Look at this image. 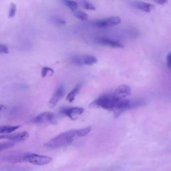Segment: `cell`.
<instances>
[{"mask_svg": "<svg viewBox=\"0 0 171 171\" xmlns=\"http://www.w3.org/2000/svg\"><path fill=\"white\" fill-rule=\"evenodd\" d=\"M112 94L117 98H125L127 96L130 95V94H131V88L127 85H120Z\"/></svg>", "mask_w": 171, "mask_h": 171, "instance_id": "cell-10", "label": "cell"}, {"mask_svg": "<svg viewBox=\"0 0 171 171\" xmlns=\"http://www.w3.org/2000/svg\"><path fill=\"white\" fill-rule=\"evenodd\" d=\"M31 122L35 124H46V123H55L56 122L55 116L53 114L49 112H45L38 115L31 120Z\"/></svg>", "mask_w": 171, "mask_h": 171, "instance_id": "cell-5", "label": "cell"}, {"mask_svg": "<svg viewBox=\"0 0 171 171\" xmlns=\"http://www.w3.org/2000/svg\"><path fill=\"white\" fill-rule=\"evenodd\" d=\"M79 138L78 130H70L60 133L52 138L44 146L49 148H60L71 145L76 138Z\"/></svg>", "mask_w": 171, "mask_h": 171, "instance_id": "cell-2", "label": "cell"}, {"mask_svg": "<svg viewBox=\"0 0 171 171\" xmlns=\"http://www.w3.org/2000/svg\"><path fill=\"white\" fill-rule=\"evenodd\" d=\"M20 126H2L0 128V134H10L13 132H14L17 128H19Z\"/></svg>", "mask_w": 171, "mask_h": 171, "instance_id": "cell-14", "label": "cell"}, {"mask_svg": "<svg viewBox=\"0 0 171 171\" xmlns=\"http://www.w3.org/2000/svg\"><path fill=\"white\" fill-rule=\"evenodd\" d=\"M166 62H167L168 67L171 70V53H170L167 56V58H166Z\"/></svg>", "mask_w": 171, "mask_h": 171, "instance_id": "cell-27", "label": "cell"}, {"mask_svg": "<svg viewBox=\"0 0 171 171\" xmlns=\"http://www.w3.org/2000/svg\"><path fill=\"white\" fill-rule=\"evenodd\" d=\"M155 2H156V3L159 4V5H165V4L169 2V0H153Z\"/></svg>", "mask_w": 171, "mask_h": 171, "instance_id": "cell-26", "label": "cell"}, {"mask_svg": "<svg viewBox=\"0 0 171 171\" xmlns=\"http://www.w3.org/2000/svg\"><path fill=\"white\" fill-rule=\"evenodd\" d=\"M80 4L82 6L87 10H95L96 7L92 3L88 2V0H80Z\"/></svg>", "mask_w": 171, "mask_h": 171, "instance_id": "cell-18", "label": "cell"}, {"mask_svg": "<svg viewBox=\"0 0 171 171\" xmlns=\"http://www.w3.org/2000/svg\"><path fill=\"white\" fill-rule=\"evenodd\" d=\"M65 93V88L63 85H60L56 90V91L52 95L50 100L49 102V105L50 107H54L61 98L64 96Z\"/></svg>", "mask_w": 171, "mask_h": 171, "instance_id": "cell-8", "label": "cell"}, {"mask_svg": "<svg viewBox=\"0 0 171 171\" xmlns=\"http://www.w3.org/2000/svg\"><path fill=\"white\" fill-rule=\"evenodd\" d=\"M63 3H64L72 12L78 10V8L79 7L78 3L77 2H76L75 1H73V0H63Z\"/></svg>", "mask_w": 171, "mask_h": 171, "instance_id": "cell-17", "label": "cell"}, {"mask_svg": "<svg viewBox=\"0 0 171 171\" xmlns=\"http://www.w3.org/2000/svg\"><path fill=\"white\" fill-rule=\"evenodd\" d=\"M71 62L74 64L78 66H83V61H82V56H74L71 58Z\"/></svg>", "mask_w": 171, "mask_h": 171, "instance_id": "cell-20", "label": "cell"}, {"mask_svg": "<svg viewBox=\"0 0 171 171\" xmlns=\"http://www.w3.org/2000/svg\"><path fill=\"white\" fill-rule=\"evenodd\" d=\"M0 52L1 53H8V48L7 46L4 44H1V46H0Z\"/></svg>", "mask_w": 171, "mask_h": 171, "instance_id": "cell-24", "label": "cell"}, {"mask_svg": "<svg viewBox=\"0 0 171 171\" xmlns=\"http://www.w3.org/2000/svg\"><path fill=\"white\" fill-rule=\"evenodd\" d=\"M17 10V6L16 4L14 3H12L10 5V9H9V12H8V16L9 18H12L15 16Z\"/></svg>", "mask_w": 171, "mask_h": 171, "instance_id": "cell-22", "label": "cell"}, {"mask_svg": "<svg viewBox=\"0 0 171 171\" xmlns=\"http://www.w3.org/2000/svg\"><path fill=\"white\" fill-rule=\"evenodd\" d=\"M72 13L74 16H75L76 18H78L82 21H86L88 19V14L84 12L83 11L76 10L72 11Z\"/></svg>", "mask_w": 171, "mask_h": 171, "instance_id": "cell-16", "label": "cell"}, {"mask_svg": "<svg viewBox=\"0 0 171 171\" xmlns=\"http://www.w3.org/2000/svg\"><path fill=\"white\" fill-rule=\"evenodd\" d=\"M53 21H54L56 24L59 25H64L66 23L64 20L59 18V17H54V18H53Z\"/></svg>", "mask_w": 171, "mask_h": 171, "instance_id": "cell-25", "label": "cell"}, {"mask_svg": "<svg viewBox=\"0 0 171 171\" xmlns=\"http://www.w3.org/2000/svg\"><path fill=\"white\" fill-rule=\"evenodd\" d=\"M52 158L49 156L34 154V153H28L24 156V160L34 165L42 166L47 164L52 161Z\"/></svg>", "mask_w": 171, "mask_h": 171, "instance_id": "cell-3", "label": "cell"}, {"mask_svg": "<svg viewBox=\"0 0 171 171\" xmlns=\"http://www.w3.org/2000/svg\"><path fill=\"white\" fill-rule=\"evenodd\" d=\"M82 61H83L84 65H86V66L94 65L96 64L98 62L96 58L91 55L82 56Z\"/></svg>", "mask_w": 171, "mask_h": 171, "instance_id": "cell-15", "label": "cell"}, {"mask_svg": "<svg viewBox=\"0 0 171 171\" xmlns=\"http://www.w3.org/2000/svg\"><path fill=\"white\" fill-rule=\"evenodd\" d=\"M92 105L102 108L104 110L113 111L115 116H118L125 110L142 106L143 102L141 100L130 101L125 98L119 99L116 98L113 94H106L94 101Z\"/></svg>", "mask_w": 171, "mask_h": 171, "instance_id": "cell-1", "label": "cell"}, {"mask_svg": "<svg viewBox=\"0 0 171 171\" xmlns=\"http://www.w3.org/2000/svg\"><path fill=\"white\" fill-rule=\"evenodd\" d=\"M96 42L101 45H104L106 46H109L114 48H124L123 45L120 42L115 39H112L107 38H99L96 39Z\"/></svg>", "mask_w": 171, "mask_h": 171, "instance_id": "cell-9", "label": "cell"}, {"mask_svg": "<svg viewBox=\"0 0 171 171\" xmlns=\"http://www.w3.org/2000/svg\"><path fill=\"white\" fill-rule=\"evenodd\" d=\"M49 72H50L52 74H53L54 73V72H53V70L50 68V67H43L42 70V77H45L46 75H48Z\"/></svg>", "mask_w": 171, "mask_h": 171, "instance_id": "cell-23", "label": "cell"}, {"mask_svg": "<svg viewBox=\"0 0 171 171\" xmlns=\"http://www.w3.org/2000/svg\"><path fill=\"white\" fill-rule=\"evenodd\" d=\"M25 154H16V155H10L3 156L2 158V160L7 163H21V162H25L24 156Z\"/></svg>", "mask_w": 171, "mask_h": 171, "instance_id": "cell-12", "label": "cell"}, {"mask_svg": "<svg viewBox=\"0 0 171 171\" xmlns=\"http://www.w3.org/2000/svg\"><path fill=\"white\" fill-rule=\"evenodd\" d=\"M121 19L119 17L113 16L110 17L108 18H105L103 20H99L95 21L93 23L94 26L100 28H110V27L115 26L120 24Z\"/></svg>", "mask_w": 171, "mask_h": 171, "instance_id": "cell-4", "label": "cell"}, {"mask_svg": "<svg viewBox=\"0 0 171 171\" xmlns=\"http://www.w3.org/2000/svg\"><path fill=\"white\" fill-rule=\"evenodd\" d=\"M84 111L83 108L81 107H73V108H66L63 109L61 111L63 114L66 115L72 120H75L77 118L79 115L82 114Z\"/></svg>", "mask_w": 171, "mask_h": 171, "instance_id": "cell-7", "label": "cell"}, {"mask_svg": "<svg viewBox=\"0 0 171 171\" xmlns=\"http://www.w3.org/2000/svg\"><path fill=\"white\" fill-rule=\"evenodd\" d=\"M91 130H92V127H90L78 130V137H84L85 136H86V135H88L90 132H91Z\"/></svg>", "mask_w": 171, "mask_h": 171, "instance_id": "cell-19", "label": "cell"}, {"mask_svg": "<svg viewBox=\"0 0 171 171\" xmlns=\"http://www.w3.org/2000/svg\"><path fill=\"white\" fill-rule=\"evenodd\" d=\"M14 146H15V142H7L1 143V144H0V150L9 149V148H12Z\"/></svg>", "mask_w": 171, "mask_h": 171, "instance_id": "cell-21", "label": "cell"}, {"mask_svg": "<svg viewBox=\"0 0 171 171\" xmlns=\"http://www.w3.org/2000/svg\"><path fill=\"white\" fill-rule=\"evenodd\" d=\"M130 6H131L132 7L137 9V10H139L146 13L150 12L152 10H154L155 7V6L152 5L151 3H146L145 2H141V1L132 2L130 3Z\"/></svg>", "mask_w": 171, "mask_h": 171, "instance_id": "cell-11", "label": "cell"}, {"mask_svg": "<svg viewBox=\"0 0 171 171\" xmlns=\"http://www.w3.org/2000/svg\"><path fill=\"white\" fill-rule=\"evenodd\" d=\"M81 86H82V84H80V83L76 85L72 90L68 94H67L66 100L70 102H72L74 100L76 95H77L78 93L79 92L81 88Z\"/></svg>", "mask_w": 171, "mask_h": 171, "instance_id": "cell-13", "label": "cell"}, {"mask_svg": "<svg viewBox=\"0 0 171 171\" xmlns=\"http://www.w3.org/2000/svg\"><path fill=\"white\" fill-rule=\"evenodd\" d=\"M29 138V134L27 132H21L14 134H1L0 138L7 139V140L11 141L14 142H20L26 141Z\"/></svg>", "mask_w": 171, "mask_h": 171, "instance_id": "cell-6", "label": "cell"}]
</instances>
